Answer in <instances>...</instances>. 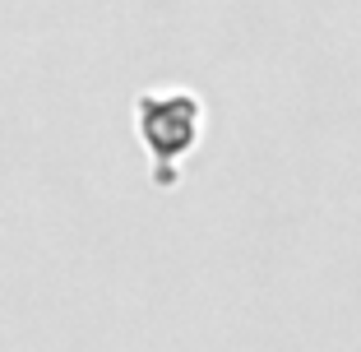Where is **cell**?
<instances>
[{"label": "cell", "mask_w": 361, "mask_h": 352, "mask_svg": "<svg viewBox=\"0 0 361 352\" xmlns=\"http://www.w3.org/2000/svg\"><path fill=\"white\" fill-rule=\"evenodd\" d=\"M204 130V111L195 93H144L139 97V135L158 158V186L176 181V167L171 158L195 149V139Z\"/></svg>", "instance_id": "obj_1"}]
</instances>
